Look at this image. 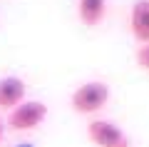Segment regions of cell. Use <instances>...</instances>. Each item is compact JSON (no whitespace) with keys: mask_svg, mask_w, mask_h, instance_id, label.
<instances>
[{"mask_svg":"<svg viewBox=\"0 0 149 147\" xmlns=\"http://www.w3.org/2000/svg\"><path fill=\"white\" fill-rule=\"evenodd\" d=\"M107 100H109V87L104 82H85L82 87L74 90L72 107L82 115H90V112H97L100 107H104Z\"/></svg>","mask_w":149,"mask_h":147,"instance_id":"1","label":"cell"},{"mask_svg":"<svg viewBox=\"0 0 149 147\" xmlns=\"http://www.w3.org/2000/svg\"><path fill=\"white\" fill-rule=\"evenodd\" d=\"M47 117V105L45 102H22V105H17L15 110L10 112V127L13 130H32V127L42 125V120Z\"/></svg>","mask_w":149,"mask_h":147,"instance_id":"2","label":"cell"},{"mask_svg":"<svg viewBox=\"0 0 149 147\" xmlns=\"http://www.w3.org/2000/svg\"><path fill=\"white\" fill-rule=\"evenodd\" d=\"M87 135L97 147H129V140L117 125L107 120H95L87 125Z\"/></svg>","mask_w":149,"mask_h":147,"instance_id":"3","label":"cell"},{"mask_svg":"<svg viewBox=\"0 0 149 147\" xmlns=\"http://www.w3.org/2000/svg\"><path fill=\"white\" fill-rule=\"evenodd\" d=\"M22 97H25V82L20 77H3L0 80V107L15 110L17 105H22Z\"/></svg>","mask_w":149,"mask_h":147,"instance_id":"4","label":"cell"},{"mask_svg":"<svg viewBox=\"0 0 149 147\" xmlns=\"http://www.w3.org/2000/svg\"><path fill=\"white\" fill-rule=\"evenodd\" d=\"M132 32L137 40L149 42V0H137L132 8Z\"/></svg>","mask_w":149,"mask_h":147,"instance_id":"5","label":"cell"},{"mask_svg":"<svg viewBox=\"0 0 149 147\" xmlns=\"http://www.w3.org/2000/svg\"><path fill=\"white\" fill-rule=\"evenodd\" d=\"M77 13H80V20L92 27L104 18V0H80Z\"/></svg>","mask_w":149,"mask_h":147,"instance_id":"6","label":"cell"},{"mask_svg":"<svg viewBox=\"0 0 149 147\" xmlns=\"http://www.w3.org/2000/svg\"><path fill=\"white\" fill-rule=\"evenodd\" d=\"M137 63H139V68L149 70V42H147V45H142V47L137 50Z\"/></svg>","mask_w":149,"mask_h":147,"instance_id":"7","label":"cell"},{"mask_svg":"<svg viewBox=\"0 0 149 147\" xmlns=\"http://www.w3.org/2000/svg\"><path fill=\"white\" fill-rule=\"evenodd\" d=\"M0 140H3V120H0Z\"/></svg>","mask_w":149,"mask_h":147,"instance_id":"8","label":"cell"},{"mask_svg":"<svg viewBox=\"0 0 149 147\" xmlns=\"http://www.w3.org/2000/svg\"><path fill=\"white\" fill-rule=\"evenodd\" d=\"M25 147H27V145H25Z\"/></svg>","mask_w":149,"mask_h":147,"instance_id":"9","label":"cell"}]
</instances>
